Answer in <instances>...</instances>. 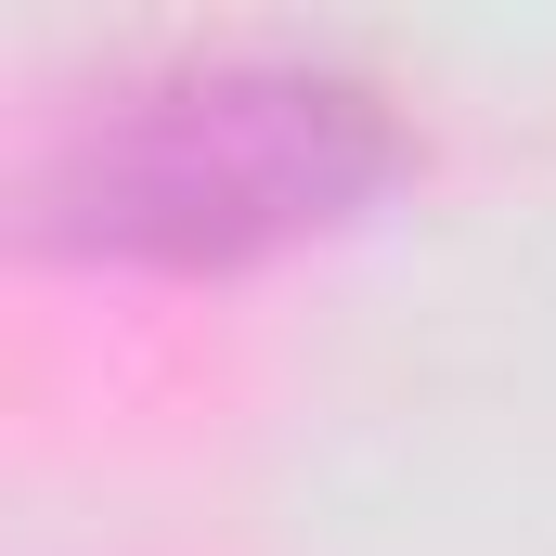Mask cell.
<instances>
[{"label": "cell", "instance_id": "cell-1", "mask_svg": "<svg viewBox=\"0 0 556 556\" xmlns=\"http://www.w3.org/2000/svg\"><path fill=\"white\" fill-rule=\"evenodd\" d=\"M402 168V117L337 52H168L104 78L52 155L39 220L104 260H247Z\"/></svg>", "mask_w": 556, "mask_h": 556}]
</instances>
